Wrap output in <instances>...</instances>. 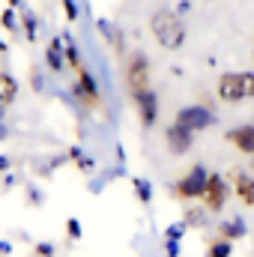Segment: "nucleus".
<instances>
[{
  "label": "nucleus",
  "instance_id": "nucleus-25",
  "mask_svg": "<svg viewBox=\"0 0 254 257\" xmlns=\"http://www.w3.org/2000/svg\"><path fill=\"white\" fill-rule=\"evenodd\" d=\"M165 248H168V257H177V254H180V245H177V239H168V245H165Z\"/></svg>",
  "mask_w": 254,
  "mask_h": 257
},
{
  "label": "nucleus",
  "instance_id": "nucleus-14",
  "mask_svg": "<svg viewBox=\"0 0 254 257\" xmlns=\"http://www.w3.org/2000/svg\"><path fill=\"white\" fill-rule=\"evenodd\" d=\"M63 57H66V66H69V69H75V72L84 69V60H81V54H78V45H75L72 33H63Z\"/></svg>",
  "mask_w": 254,
  "mask_h": 257
},
{
  "label": "nucleus",
  "instance_id": "nucleus-5",
  "mask_svg": "<svg viewBox=\"0 0 254 257\" xmlns=\"http://www.w3.org/2000/svg\"><path fill=\"white\" fill-rule=\"evenodd\" d=\"M132 105H135V111H138L141 126L144 128L156 126V120H159V93H156L153 87H147V90H141V93H132Z\"/></svg>",
  "mask_w": 254,
  "mask_h": 257
},
{
  "label": "nucleus",
  "instance_id": "nucleus-32",
  "mask_svg": "<svg viewBox=\"0 0 254 257\" xmlns=\"http://www.w3.org/2000/svg\"><path fill=\"white\" fill-rule=\"evenodd\" d=\"M9 6H12V9H18V6H24V0H9Z\"/></svg>",
  "mask_w": 254,
  "mask_h": 257
},
{
  "label": "nucleus",
  "instance_id": "nucleus-29",
  "mask_svg": "<svg viewBox=\"0 0 254 257\" xmlns=\"http://www.w3.org/2000/svg\"><path fill=\"white\" fill-rule=\"evenodd\" d=\"M6 138H9V132L3 126V111H0V141H6Z\"/></svg>",
  "mask_w": 254,
  "mask_h": 257
},
{
  "label": "nucleus",
  "instance_id": "nucleus-7",
  "mask_svg": "<svg viewBox=\"0 0 254 257\" xmlns=\"http://www.w3.org/2000/svg\"><path fill=\"white\" fill-rule=\"evenodd\" d=\"M206 180H209V171H206L203 165H194L189 174L180 180V186H177V197H180V200H194V197H200L203 189H206Z\"/></svg>",
  "mask_w": 254,
  "mask_h": 257
},
{
  "label": "nucleus",
  "instance_id": "nucleus-9",
  "mask_svg": "<svg viewBox=\"0 0 254 257\" xmlns=\"http://www.w3.org/2000/svg\"><path fill=\"white\" fill-rule=\"evenodd\" d=\"M165 144H168V150H171L174 156H186L191 150V144H194V132L171 123V126L165 128Z\"/></svg>",
  "mask_w": 254,
  "mask_h": 257
},
{
  "label": "nucleus",
  "instance_id": "nucleus-1",
  "mask_svg": "<svg viewBox=\"0 0 254 257\" xmlns=\"http://www.w3.org/2000/svg\"><path fill=\"white\" fill-rule=\"evenodd\" d=\"M150 33L165 51H180L186 42V24L177 9H156L150 15Z\"/></svg>",
  "mask_w": 254,
  "mask_h": 257
},
{
  "label": "nucleus",
  "instance_id": "nucleus-33",
  "mask_svg": "<svg viewBox=\"0 0 254 257\" xmlns=\"http://www.w3.org/2000/svg\"><path fill=\"white\" fill-rule=\"evenodd\" d=\"M0 54H6V42L3 39H0Z\"/></svg>",
  "mask_w": 254,
  "mask_h": 257
},
{
  "label": "nucleus",
  "instance_id": "nucleus-26",
  "mask_svg": "<svg viewBox=\"0 0 254 257\" xmlns=\"http://www.w3.org/2000/svg\"><path fill=\"white\" fill-rule=\"evenodd\" d=\"M203 212H206L203 206H200V209H194V212H189V221H191V224H197V221L203 218Z\"/></svg>",
  "mask_w": 254,
  "mask_h": 257
},
{
  "label": "nucleus",
  "instance_id": "nucleus-12",
  "mask_svg": "<svg viewBox=\"0 0 254 257\" xmlns=\"http://www.w3.org/2000/svg\"><path fill=\"white\" fill-rule=\"evenodd\" d=\"M45 63L51 72H57V75H63L66 69V57H63V36H57V39H51V45L45 48Z\"/></svg>",
  "mask_w": 254,
  "mask_h": 257
},
{
  "label": "nucleus",
  "instance_id": "nucleus-10",
  "mask_svg": "<svg viewBox=\"0 0 254 257\" xmlns=\"http://www.w3.org/2000/svg\"><path fill=\"white\" fill-rule=\"evenodd\" d=\"M224 141H227V144H233L239 153L254 156V123H245V126L230 128V132L224 135Z\"/></svg>",
  "mask_w": 254,
  "mask_h": 257
},
{
  "label": "nucleus",
  "instance_id": "nucleus-11",
  "mask_svg": "<svg viewBox=\"0 0 254 257\" xmlns=\"http://www.w3.org/2000/svg\"><path fill=\"white\" fill-rule=\"evenodd\" d=\"M233 192H236V197L245 206H254V174H248V171H233Z\"/></svg>",
  "mask_w": 254,
  "mask_h": 257
},
{
  "label": "nucleus",
  "instance_id": "nucleus-8",
  "mask_svg": "<svg viewBox=\"0 0 254 257\" xmlns=\"http://www.w3.org/2000/svg\"><path fill=\"white\" fill-rule=\"evenodd\" d=\"M75 93H78L81 105H84V108H90V111H96V108L102 105V93H99V84H96V78L90 75V69H81V72H78Z\"/></svg>",
  "mask_w": 254,
  "mask_h": 257
},
{
  "label": "nucleus",
  "instance_id": "nucleus-28",
  "mask_svg": "<svg viewBox=\"0 0 254 257\" xmlns=\"http://www.w3.org/2000/svg\"><path fill=\"white\" fill-rule=\"evenodd\" d=\"M36 248H39V254H42V257H51V254H54V251H51V245H48V242H42V245H36Z\"/></svg>",
  "mask_w": 254,
  "mask_h": 257
},
{
  "label": "nucleus",
  "instance_id": "nucleus-18",
  "mask_svg": "<svg viewBox=\"0 0 254 257\" xmlns=\"http://www.w3.org/2000/svg\"><path fill=\"white\" fill-rule=\"evenodd\" d=\"M132 189L138 192V200H141V203H150V200H153V186H150L147 180H141V177H132Z\"/></svg>",
  "mask_w": 254,
  "mask_h": 257
},
{
  "label": "nucleus",
  "instance_id": "nucleus-31",
  "mask_svg": "<svg viewBox=\"0 0 254 257\" xmlns=\"http://www.w3.org/2000/svg\"><path fill=\"white\" fill-rule=\"evenodd\" d=\"M0 254H9V242H0Z\"/></svg>",
  "mask_w": 254,
  "mask_h": 257
},
{
  "label": "nucleus",
  "instance_id": "nucleus-20",
  "mask_svg": "<svg viewBox=\"0 0 254 257\" xmlns=\"http://www.w3.org/2000/svg\"><path fill=\"white\" fill-rule=\"evenodd\" d=\"M0 24H3L6 30H15V27H18V18H15V9H12V6L0 12Z\"/></svg>",
  "mask_w": 254,
  "mask_h": 257
},
{
  "label": "nucleus",
  "instance_id": "nucleus-24",
  "mask_svg": "<svg viewBox=\"0 0 254 257\" xmlns=\"http://www.w3.org/2000/svg\"><path fill=\"white\" fill-rule=\"evenodd\" d=\"M183 233H186V227H183V224H177V227H171V230H168V239H180Z\"/></svg>",
  "mask_w": 254,
  "mask_h": 257
},
{
  "label": "nucleus",
  "instance_id": "nucleus-23",
  "mask_svg": "<svg viewBox=\"0 0 254 257\" xmlns=\"http://www.w3.org/2000/svg\"><path fill=\"white\" fill-rule=\"evenodd\" d=\"M66 230H69L72 239H81V221H78V218H69V221H66Z\"/></svg>",
  "mask_w": 254,
  "mask_h": 257
},
{
  "label": "nucleus",
  "instance_id": "nucleus-22",
  "mask_svg": "<svg viewBox=\"0 0 254 257\" xmlns=\"http://www.w3.org/2000/svg\"><path fill=\"white\" fill-rule=\"evenodd\" d=\"M63 12H66V21H78V3L75 0H63Z\"/></svg>",
  "mask_w": 254,
  "mask_h": 257
},
{
  "label": "nucleus",
  "instance_id": "nucleus-27",
  "mask_svg": "<svg viewBox=\"0 0 254 257\" xmlns=\"http://www.w3.org/2000/svg\"><path fill=\"white\" fill-rule=\"evenodd\" d=\"M189 9H191V3H189V0H180V3H177V12H180V15H186Z\"/></svg>",
  "mask_w": 254,
  "mask_h": 257
},
{
  "label": "nucleus",
  "instance_id": "nucleus-35",
  "mask_svg": "<svg viewBox=\"0 0 254 257\" xmlns=\"http://www.w3.org/2000/svg\"><path fill=\"white\" fill-rule=\"evenodd\" d=\"M251 159H254V156H251Z\"/></svg>",
  "mask_w": 254,
  "mask_h": 257
},
{
  "label": "nucleus",
  "instance_id": "nucleus-17",
  "mask_svg": "<svg viewBox=\"0 0 254 257\" xmlns=\"http://www.w3.org/2000/svg\"><path fill=\"white\" fill-rule=\"evenodd\" d=\"M230 254H233V242L224 239V236H218V239L209 245V251H206V257H230Z\"/></svg>",
  "mask_w": 254,
  "mask_h": 257
},
{
  "label": "nucleus",
  "instance_id": "nucleus-15",
  "mask_svg": "<svg viewBox=\"0 0 254 257\" xmlns=\"http://www.w3.org/2000/svg\"><path fill=\"white\" fill-rule=\"evenodd\" d=\"M18 18H21V27H24V36H27V42H36V15H33V9L30 6H18Z\"/></svg>",
  "mask_w": 254,
  "mask_h": 257
},
{
  "label": "nucleus",
  "instance_id": "nucleus-30",
  "mask_svg": "<svg viewBox=\"0 0 254 257\" xmlns=\"http://www.w3.org/2000/svg\"><path fill=\"white\" fill-rule=\"evenodd\" d=\"M6 168H9V159H6V156H0V171H6Z\"/></svg>",
  "mask_w": 254,
  "mask_h": 257
},
{
  "label": "nucleus",
  "instance_id": "nucleus-16",
  "mask_svg": "<svg viewBox=\"0 0 254 257\" xmlns=\"http://www.w3.org/2000/svg\"><path fill=\"white\" fill-rule=\"evenodd\" d=\"M245 233H248V227H245L242 218H233V221H224V224H221V236L230 239V242H233V239H242Z\"/></svg>",
  "mask_w": 254,
  "mask_h": 257
},
{
  "label": "nucleus",
  "instance_id": "nucleus-19",
  "mask_svg": "<svg viewBox=\"0 0 254 257\" xmlns=\"http://www.w3.org/2000/svg\"><path fill=\"white\" fill-rule=\"evenodd\" d=\"M69 159L78 165V171H93V159H87L78 147H72V150H69Z\"/></svg>",
  "mask_w": 254,
  "mask_h": 257
},
{
  "label": "nucleus",
  "instance_id": "nucleus-3",
  "mask_svg": "<svg viewBox=\"0 0 254 257\" xmlns=\"http://www.w3.org/2000/svg\"><path fill=\"white\" fill-rule=\"evenodd\" d=\"M227 200H230V186H227V180L218 177V174H209L206 189L200 194V206H203L206 212H221Z\"/></svg>",
  "mask_w": 254,
  "mask_h": 257
},
{
  "label": "nucleus",
  "instance_id": "nucleus-6",
  "mask_svg": "<svg viewBox=\"0 0 254 257\" xmlns=\"http://www.w3.org/2000/svg\"><path fill=\"white\" fill-rule=\"evenodd\" d=\"M174 123L197 135V132H203V128L212 126V123H215V117H212V111H209V108H203V105H189V108L177 111Z\"/></svg>",
  "mask_w": 254,
  "mask_h": 257
},
{
  "label": "nucleus",
  "instance_id": "nucleus-21",
  "mask_svg": "<svg viewBox=\"0 0 254 257\" xmlns=\"http://www.w3.org/2000/svg\"><path fill=\"white\" fill-rule=\"evenodd\" d=\"M96 27H99V33H102V39H105V42H114L117 30H114V27H111V24H108L105 18H99V21H96Z\"/></svg>",
  "mask_w": 254,
  "mask_h": 257
},
{
  "label": "nucleus",
  "instance_id": "nucleus-34",
  "mask_svg": "<svg viewBox=\"0 0 254 257\" xmlns=\"http://www.w3.org/2000/svg\"><path fill=\"white\" fill-rule=\"evenodd\" d=\"M251 57H254V51H251Z\"/></svg>",
  "mask_w": 254,
  "mask_h": 257
},
{
  "label": "nucleus",
  "instance_id": "nucleus-13",
  "mask_svg": "<svg viewBox=\"0 0 254 257\" xmlns=\"http://www.w3.org/2000/svg\"><path fill=\"white\" fill-rule=\"evenodd\" d=\"M18 96V81L9 72H0V111H6Z\"/></svg>",
  "mask_w": 254,
  "mask_h": 257
},
{
  "label": "nucleus",
  "instance_id": "nucleus-4",
  "mask_svg": "<svg viewBox=\"0 0 254 257\" xmlns=\"http://www.w3.org/2000/svg\"><path fill=\"white\" fill-rule=\"evenodd\" d=\"M126 87H129V96L150 87V60H147L144 51L129 54V60H126Z\"/></svg>",
  "mask_w": 254,
  "mask_h": 257
},
{
  "label": "nucleus",
  "instance_id": "nucleus-2",
  "mask_svg": "<svg viewBox=\"0 0 254 257\" xmlns=\"http://www.w3.org/2000/svg\"><path fill=\"white\" fill-rule=\"evenodd\" d=\"M215 93L224 105H239L254 99V72H224L215 84Z\"/></svg>",
  "mask_w": 254,
  "mask_h": 257
}]
</instances>
